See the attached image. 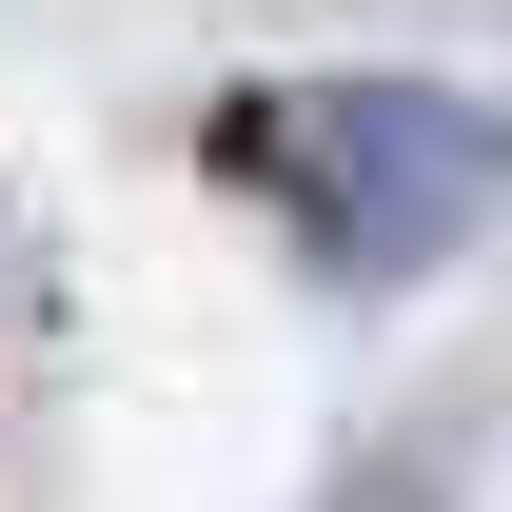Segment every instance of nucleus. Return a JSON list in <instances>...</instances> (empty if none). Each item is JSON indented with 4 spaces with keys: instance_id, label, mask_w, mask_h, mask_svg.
<instances>
[{
    "instance_id": "f257e3e1",
    "label": "nucleus",
    "mask_w": 512,
    "mask_h": 512,
    "mask_svg": "<svg viewBox=\"0 0 512 512\" xmlns=\"http://www.w3.org/2000/svg\"><path fill=\"white\" fill-rule=\"evenodd\" d=\"M256 178L316 237V276H434L512 197V138L434 79H296V99H256Z\"/></svg>"
}]
</instances>
